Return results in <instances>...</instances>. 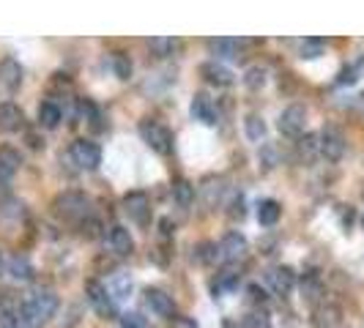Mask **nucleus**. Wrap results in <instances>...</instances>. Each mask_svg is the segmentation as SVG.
Returning a JSON list of instances; mask_svg holds the SVG:
<instances>
[{
	"mask_svg": "<svg viewBox=\"0 0 364 328\" xmlns=\"http://www.w3.org/2000/svg\"><path fill=\"white\" fill-rule=\"evenodd\" d=\"M124 214H127L134 224H148L151 219V200L143 192H129L124 197Z\"/></svg>",
	"mask_w": 364,
	"mask_h": 328,
	"instance_id": "nucleus-6",
	"label": "nucleus"
},
{
	"mask_svg": "<svg viewBox=\"0 0 364 328\" xmlns=\"http://www.w3.org/2000/svg\"><path fill=\"white\" fill-rule=\"evenodd\" d=\"M192 118L200 121L203 126H214V124H217V107H214V102H211L208 96L198 93V96L192 99Z\"/></svg>",
	"mask_w": 364,
	"mask_h": 328,
	"instance_id": "nucleus-14",
	"label": "nucleus"
},
{
	"mask_svg": "<svg viewBox=\"0 0 364 328\" xmlns=\"http://www.w3.org/2000/svg\"><path fill=\"white\" fill-rule=\"evenodd\" d=\"M353 80H356V77H353V69H346L343 77H340V82H353Z\"/></svg>",
	"mask_w": 364,
	"mask_h": 328,
	"instance_id": "nucleus-36",
	"label": "nucleus"
},
{
	"mask_svg": "<svg viewBox=\"0 0 364 328\" xmlns=\"http://www.w3.org/2000/svg\"><path fill=\"white\" fill-rule=\"evenodd\" d=\"M321 156L328 159V162H340L343 159V153H346V137H343V131H337V129H323L321 131Z\"/></svg>",
	"mask_w": 364,
	"mask_h": 328,
	"instance_id": "nucleus-7",
	"label": "nucleus"
},
{
	"mask_svg": "<svg viewBox=\"0 0 364 328\" xmlns=\"http://www.w3.org/2000/svg\"><path fill=\"white\" fill-rule=\"evenodd\" d=\"M148 47H151V53L159 55V58H167V55H173L178 50V41L170 36H156L148 41Z\"/></svg>",
	"mask_w": 364,
	"mask_h": 328,
	"instance_id": "nucleus-23",
	"label": "nucleus"
},
{
	"mask_svg": "<svg viewBox=\"0 0 364 328\" xmlns=\"http://www.w3.org/2000/svg\"><path fill=\"white\" fill-rule=\"evenodd\" d=\"M85 295H88V301H91V307L102 317H115L118 310H115V298L109 295V290L102 285V282H88L85 285Z\"/></svg>",
	"mask_w": 364,
	"mask_h": 328,
	"instance_id": "nucleus-5",
	"label": "nucleus"
},
{
	"mask_svg": "<svg viewBox=\"0 0 364 328\" xmlns=\"http://www.w3.org/2000/svg\"><path fill=\"white\" fill-rule=\"evenodd\" d=\"M146 304L156 317H170V320L176 317V304H173V298L164 290H156V288L146 290Z\"/></svg>",
	"mask_w": 364,
	"mask_h": 328,
	"instance_id": "nucleus-10",
	"label": "nucleus"
},
{
	"mask_svg": "<svg viewBox=\"0 0 364 328\" xmlns=\"http://www.w3.org/2000/svg\"><path fill=\"white\" fill-rule=\"evenodd\" d=\"M0 271H3V252H0Z\"/></svg>",
	"mask_w": 364,
	"mask_h": 328,
	"instance_id": "nucleus-37",
	"label": "nucleus"
},
{
	"mask_svg": "<svg viewBox=\"0 0 364 328\" xmlns=\"http://www.w3.org/2000/svg\"><path fill=\"white\" fill-rule=\"evenodd\" d=\"M173 328H198L192 317H173Z\"/></svg>",
	"mask_w": 364,
	"mask_h": 328,
	"instance_id": "nucleus-35",
	"label": "nucleus"
},
{
	"mask_svg": "<svg viewBox=\"0 0 364 328\" xmlns=\"http://www.w3.org/2000/svg\"><path fill=\"white\" fill-rule=\"evenodd\" d=\"M22 121H25V115L17 104H11V102L0 104V131H19Z\"/></svg>",
	"mask_w": 364,
	"mask_h": 328,
	"instance_id": "nucleus-16",
	"label": "nucleus"
},
{
	"mask_svg": "<svg viewBox=\"0 0 364 328\" xmlns=\"http://www.w3.org/2000/svg\"><path fill=\"white\" fill-rule=\"evenodd\" d=\"M0 85L9 93L19 91V85H22V66H19V60L6 58V60L0 63Z\"/></svg>",
	"mask_w": 364,
	"mask_h": 328,
	"instance_id": "nucleus-13",
	"label": "nucleus"
},
{
	"mask_svg": "<svg viewBox=\"0 0 364 328\" xmlns=\"http://www.w3.org/2000/svg\"><path fill=\"white\" fill-rule=\"evenodd\" d=\"M279 214H282V208H279V202L277 200H263L260 205H257V222L266 224V227L277 224Z\"/></svg>",
	"mask_w": 364,
	"mask_h": 328,
	"instance_id": "nucleus-19",
	"label": "nucleus"
},
{
	"mask_svg": "<svg viewBox=\"0 0 364 328\" xmlns=\"http://www.w3.org/2000/svg\"><path fill=\"white\" fill-rule=\"evenodd\" d=\"M307 126V109L301 104H291L288 109H282L279 115V131L288 134V137H299Z\"/></svg>",
	"mask_w": 364,
	"mask_h": 328,
	"instance_id": "nucleus-8",
	"label": "nucleus"
},
{
	"mask_svg": "<svg viewBox=\"0 0 364 328\" xmlns=\"http://www.w3.org/2000/svg\"><path fill=\"white\" fill-rule=\"evenodd\" d=\"M244 129H247V137H250L252 143H260V140L266 137V124H263L260 115H250V118L244 121Z\"/></svg>",
	"mask_w": 364,
	"mask_h": 328,
	"instance_id": "nucleus-24",
	"label": "nucleus"
},
{
	"mask_svg": "<svg viewBox=\"0 0 364 328\" xmlns=\"http://www.w3.org/2000/svg\"><path fill=\"white\" fill-rule=\"evenodd\" d=\"M140 134H143V140H146V146L151 151H156V153H170L173 151V134H170V129L162 126V124H156V121H143L140 124Z\"/></svg>",
	"mask_w": 364,
	"mask_h": 328,
	"instance_id": "nucleus-3",
	"label": "nucleus"
},
{
	"mask_svg": "<svg viewBox=\"0 0 364 328\" xmlns=\"http://www.w3.org/2000/svg\"><path fill=\"white\" fill-rule=\"evenodd\" d=\"M208 47L217 58H238V41L233 38H211Z\"/></svg>",
	"mask_w": 364,
	"mask_h": 328,
	"instance_id": "nucleus-21",
	"label": "nucleus"
},
{
	"mask_svg": "<svg viewBox=\"0 0 364 328\" xmlns=\"http://www.w3.org/2000/svg\"><path fill=\"white\" fill-rule=\"evenodd\" d=\"M241 328H269V317L263 312H252L241 320Z\"/></svg>",
	"mask_w": 364,
	"mask_h": 328,
	"instance_id": "nucleus-31",
	"label": "nucleus"
},
{
	"mask_svg": "<svg viewBox=\"0 0 364 328\" xmlns=\"http://www.w3.org/2000/svg\"><path fill=\"white\" fill-rule=\"evenodd\" d=\"M301 293H304V298H307V301H318V298L323 295V285H321V279H318L315 273H307V276H304V282H301Z\"/></svg>",
	"mask_w": 364,
	"mask_h": 328,
	"instance_id": "nucleus-25",
	"label": "nucleus"
},
{
	"mask_svg": "<svg viewBox=\"0 0 364 328\" xmlns=\"http://www.w3.org/2000/svg\"><path fill=\"white\" fill-rule=\"evenodd\" d=\"M69 156H72V162L77 164L80 170H96V167L102 164V151H99V146L91 143V140H77V143H72Z\"/></svg>",
	"mask_w": 364,
	"mask_h": 328,
	"instance_id": "nucleus-4",
	"label": "nucleus"
},
{
	"mask_svg": "<svg viewBox=\"0 0 364 328\" xmlns=\"http://www.w3.org/2000/svg\"><path fill=\"white\" fill-rule=\"evenodd\" d=\"M19 153L14 148H0V181H9V178H14L19 170Z\"/></svg>",
	"mask_w": 364,
	"mask_h": 328,
	"instance_id": "nucleus-17",
	"label": "nucleus"
},
{
	"mask_svg": "<svg viewBox=\"0 0 364 328\" xmlns=\"http://www.w3.org/2000/svg\"><path fill=\"white\" fill-rule=\"evenodd\" d=\"M9 276L11 279H17V282H28V279H33V266H31V260L22 255H14L9 260Z\"/></svg>",
	"mask_w": 364,
	"mask_h": 328,
	"instance_id": "nucleus-18",
	"label": "nucleus"
},
{
	"mask_svg": "<svg viewBox=\"0 0 364 328\" xmlns=\"http://www.w3.org/2000/svg\"><path fill=\"white\" fill-rule=\"evenodd\" d=\"M266 282H269V288L277 295H288L293 290V285H296V273L288 266H277V268H272V271L266 273Z\"/></svg>",
	"mask_w": 364,
	"mask_h": 328,
	"instance_id": "nucleus-11",
	"label": "nucleus"
},
{
	"mask_svg": "<svg viewBox=\"0 0 364 328\" xmlns=\"http://www.w3.org/2000/svg\"><path fill=\"white\" fill-rule=\"evenodd\" d=\"M58 312V295L53 290H36L31 293L17 310L19 328H36L41 323H47Z\"/></svg>",
	"mask_w": 364,
	"mask_h": 328,
	"instance_id": "nucleus-1",
	"label": "nucleus"
},
{
	"mask_svg": "<svg viewBox=\"0 0 364 328\" xmlns=\"http://www.w3.org/2000/svg\"><path fill=\"white\" fill-rule=\"evenodd\" d=\"M0 328H19V317H17V312L0 310Z\"/></svg>",
	"mask_w": 364,
	"mask_h": 328,
	"instance_id": "nucleus-33",
	"label": "nucleus"
},
{
	"mask_svg": "<svg viewBox=\"0 0 364 328\" xmlns=\"http://www.w3.org/2000/svg\"><path fill=\"white\" fill-rule=\"evenodd\" d=\"M55 214L69 222H82L91 214V200L80 192H63L60 197H55Z\"/></svg>",
	"mask_w": 364,
	"mask_h": 328,
	"instance_id": "nucleus-2",
	"label": "nucleus"
},
{
	"mask_svg": "<svg viewBox=\"0 0 364 328\" xmlns=\"http://www.w3.org/2000/svg\"><path fill=\"white\" fill-rule=\"evenodd\" d=\"M247 249H250V244L241 233H228L219 244V257L228 260V263H236V260L247 255Z\"/></svg>",
	"mask_w": 364,
	"mask_h": 328,
	"instance_id": "nucleus-9",
	"label": "nucleus"
},
{
	"mask_svg": "<svg viewBox=\"0 0 364 328\" xmlns=\"http://www.w3.org/2000/svg\"><path fill=\"white\" fill-rule=\"evenodd\" d=\"M112 69H115V77L129 80V74H132V63H129L127 55H115V58H112Z\"/></svg>",
	"mask_w": 364,
	"mask_h": 328,
	"instance_id": "nucleus-30",
	"label": "nucleus"
},
{
	"mask_svg": "<svg viewBox=\"0 0 364 328\" xmlns=\"http://www.w3.org/2000/svg\"><path fill=\"white\" fill-rule=\"evenodd\" d=\"M173 200L178 202L181 208H189L195 202V186L189 181H176L173 183Z\"/></svg>",
	"mask_w": 364,
	"mask_h": 328,
	"instance_id": "nucleus-22",
	"label": "nucleus"
},
{
	"mask_svg": "<svg viewBox=\"0 0 364 328\" xmlns=\"http://www.w3.org/2000/svg\"><path fill=\"white\" fill-rule=\"evenodd\" d=\"M318 151H321V146H318V140H315L312 134H307V137H301V140H299V153H301V159H304V162H312Z\"/></svg>",
	"mask_w": 364,
	"mask_h": 328,
	"instance_id": "nucleus-28",
	"label": "nucleus"
},
{
	"mask_svg": "<svg viewBox=\"0 0 364 328\" xmlns=\"http://www.w3.org/2000/svg\"><path fill=\"white\" fill-rule=\"evenodd\" d=\"M200 74L211 82V85H219V88H228V85H233V74L230 69H225L222 63L217 60H208V63H203Z\"/></svg>",
	"mask_w": 364,
	"mask_h": 328,
	"instance_id": "nucleus-15",
	"label": "nucleus"
},
{
	"mask_svg": "<svg viewBox=\"0 0 364 328\" xmlns=\"http://www.w3.org/2000/svg\"><path fill=\"white\" fill-rule=\"evenodd\" d=\"M244 85H247L250 91H260V88L266 85V69H263V66L247 69V74H244Z\"/></svg>",
	"mask_w": 364,
	"mask_h": 328,
	"instance_id": "nucleus-26",
	"label": "nucleus"
},
{
	"mask_svg": "<svg viewBox=\"0 0 364 328\" xmlns=\"http://www.w3.org/2000/svg\"><path fill=\"white\" fill-rule=\"evenodd\" d=\"M299 55L307 58V60H310V58H321V55H323V41H321V38H304V41L299 44Z\"/></svg>",
	"mask_w": 364,
	"mask_h": 328,
	"instance_id": "nucleus-27",
	"label": "nucleus"
},
{
	"mask_svg": "<svg viewBox=\"0 0 364 328\" xmlns=\"http://www.w3.org/2000/svg\"><path fill=\"white\" fill-rule=\"evenodd\" d=\"M107 290H109V295H112V298H127L129 290H132V282H129L127 276H115Z\"/></svg>",
	"mask_w": 364,
	"mask_h": 328,
	"instance_id": "nucleus-29",
	"label": "nucleus"
},
{
	"mask_svg": "<svg viewBox=\"0 0 364 328\" xmlns=\"http://www.w3.org/2000/svg\"><path fill=\"white\" fill-rule=\"evenodd\" d=\"M247 293H250V301H252V304H260V307L266 304V293L260 290L257 285H250V288H247Z\"/></svg>",
	"mask_w": 364,
	"mask_h": 328,
	"instance_id": "nucleus-34",
	"label": "nucleus"
},
{
	"mask_svg": "<svg viewBox=\"0 0 364 328\" xmlns=\"http://www.w3.org/2000/svg\"><path fill=\"white\" fill-rule=\"evenodd\" d=\"M107 246L118 257H127V255H132V252H134V241H132V236H129L127 227H121V224H112V227H109Z\"/></svg>",
	"mask_w": 364,
	"mask_h": 328,
	"instance_id": "nucleus-12",
	"label": "nucleus"
},
{
	"mask_svg": "<svg viewBox=\"0 0 364 328\" xmlns=\"http://www.w3.org/2000/svg\"><path fill=\"white\" fill-rule=\"evenodd\" d=\"M121 328H148L146 317L143 315H137V312H127V315H121Z\"/></svg>",
	"mask_w": 364,
	"mask_h": 328,
	"instance_id": "nucleus-32",
	"label": "nucleus"
},
{
	"mask_svg": "<svg viewBox=\"0 0 364 328\" xmlns=\"http://www.w3.org/2000/svg\"><path fill=\"white\" fill-rule=\"evenodd\" d=\"M38 124L44 129H55L60 124V107L53 104V102H44V104L38 107Z\"/></svg>",
	"mask_w": 364,
	"mask_h": 328,
	"instance_id": "nucleus-20",
	"label": "nucleus"
}]
</instances>
